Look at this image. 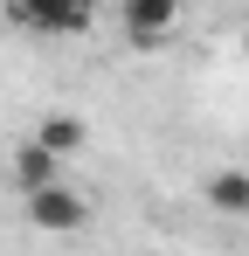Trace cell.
<instances>
[{
  "instance_id": "7a4b0ae2",
  "label": "cell",
  "mask_w": 249,
  "mask_h": 256,
  "mask_svg": "<svg viewBox=\"0 0 249 256\" xmlns=\"http://www.w3.org/2000/svg\"><path fill=\"white\" fill-rule=\"evenodd\" d=\"M21 208H28V222H35L42 236H76L83 222H90V201H83L70 180H48L35 194H21Z\"/></svg>"
},
{
  "instance_id": "8992f818",
  "label": "cell",
  "mask_w": 249,
  "mask_h": 256,
  "mask_svg": "<svg viewBox=\"0 0 249 256\" xmlns=\"http://www.w3.org/2000/svg\"><path fill=\"white\" fill-rule=\"evenodd\" d=\"M35 138H42V146H56L62 160H76L83 146H90V125H83L76 111H56V118H42V125H35Z\"/></svg>"
},
{
  "instance_id": "6da1fadb",
  "label": "cell",
  "mask_w": 249,
  "mask_h": 256,
  "mask_svg": "<svg viewBox=\"0 0 249 256\" xmlns=\"http://www.w3.org/2000/svg\"><path fill=\"white\" fill-rule=\"evenodd\" d=\"M0 14L35 42H76L97 28V0H0Z\"/></svg>"
},
{
  "instance_id": "277c9868",
  "label": "cell",
  "mask_w": 249,
  "mask_h": 256,
  "mask_svg": "<svg viewBox=\"0 0 249 256\" xmlns=\"http://www.w3.org/2000/svg\"><path fill=\"white\" fill-rule=\"evenodd\" d=\"M7 173H14V187H21V194H35V187H48V180H62V152H56V146H42V138H21V146H14V160H7Z\"/></svg>"
},
{
  "instance_id": "52a82bcc",
  "label": "cell",
  "mask_w": 249,
  "mask_h": 256,
  "mask_svg": "<svg viewBox=\"0 0 249 256\" xmlns=\"http://www.w3.org/2000/svg\"><path fill=\"white\" fill-rule=\"evenodd\" d=\"M242 48H249V28H242Z\"/></svg>"
},
{
  "instance_id": "5b68a950",
  "label": "cell",
  "mask_w": 249,
  "mask_h": 256,
  "mask_svg": "<svg viewBox=\"0 0 249 256\" xmlns=\"http://www.w3.org/2000/svg\"><path fill=\"white\" fill-rule=\"evenodd\" d=\"M201 201H208L214 214H249V173H242V166H222V173L201 187Z\"/></svg>"
},
{
  "instance_id": "3957f363",
  "label": "cell",
  "mask_w": 249,
  "mask_h": 256,
  "mask_svg": "<svg viewBox=\"0 0 249 256\" xmlns=\"http://www.w3.org/2000/svg\"><path fill=\"white\" fill-rule=\"evenodd\" d=\"M118 28L132 48H166L180 28V0H118Z\"/></svg>"
}]
</instances>
